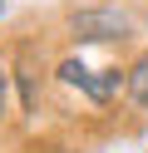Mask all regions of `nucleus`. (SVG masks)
I'll list each match as a JSON object with an SVG mask.
<instances>
[{
    "instance_id": "obj_1",
    "label": "nucleus",
    "mask_w": 148,
    "mask_h": 153,
    "mask_svg": "<svg viewBox=\"0 0 148 153\" xmlns=\"http://www.w3.org/2000/svg\"><path fill=\"white\" fill-rule=\"evenodd\" d=\"M69 35H74L79 45H123V40L138 35V20L118 0H99V5L69 10Z\"/></svg>"
},
{
    "instance_id": "obj_2",
    "label": "nucleus",
    "mask_w": 148,
    "mask_h": 153,
    "mask_svg": "<svg viewBox=\"0 0 148 153\" xmlns=\"http://www.w3.org/2000/svg\"><path fill=\"white\" fill-rule=\"evenodd\" d=\"M54 74H59V84H69V89H84L94 104L118 99V94H123V79H128L118 64H104V69H94V64H84L79 54H64V59L54 64Z\"/></svg>"
},
{
    "instance_id": "obj_3",
    "label": "nucleus",
    "mask_w": 148,
    "mask_h": 153,
    "mask_svg": "<svg viewBox=\"0 0 148 153\" xmlns=\"http://www.w3.org/2000/svg\"><path fill=\"white\" fill-rule=\"evenodd\" d=\"M10 74H15V89H20V109H25V114H39V64L30 59V45H15Z\"/></svg>"
},
{
    "instance_id": "obj_4",
    "label": "nucleus",
    "mask_w": 148,
    "mask_h": 153,
    "mask_svg": "<svg viewBox=\"0 0 148 153\" xmlns=\"http://www.w3.org/2000/svg\"><path fill=\"white\" fill-rule=\"evenodd\" d=\"M123 94H128V104H133V109H143L148 114V50H138L133 59L123 64Z\"/></svg>"
},
{
    "instance_id": "obj_5",
    "label": "nucleus",
    "mask_w": 148,
    "mask_h": 153,
    "mask_svg": "<svg viewBox=\"0 0 148 153\" xmlns=\"http://www.w3.org/2000/svg\"><path fill=\"white\" fill-rule=\"evenodd\" d=\"M10 99H15V74H10V59H0V123L10 119Z\"/></svg>"
},
{
    "instance_id": "obj_6",
    "label": "nucleus",
    "mask_w": 148,
    "mask_h": 153,
    "mask_svg": "<svg viewBox=\"0 0 148 153\" xmlns=\"http://www.w3.org/2000/svg\"><path fill=\"white\" fill-rule=\"evenodd\" d=\"M5 15H10V0H0V20H5Z\"/></svg>"
}]
</instances>
